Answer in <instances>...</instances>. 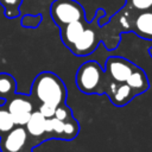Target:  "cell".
Instances as JSON below:
<instances>
[{"label": "cell", "mask_w": 152, "mask_h": 152, "mask_svg": "<svg viewBox=\"0 0 152 152\" xmlns=\"http://www.w3.org/2000/svg\"><path fill=\"white\" fill-rule=\"evenodd\" d=\"M17 93V81L8 72H0V99L7 101Z\"/></svg>", "instance_id": "cell-12"}, {"label": "cell", "mask_w": 152, "mask_h": 152, "mask_svg": "<svg viewBox=\"0 0 152 152\" xmlns=\"http://www.w3.org/2000/svg\"><path fill=\"white\" fill-rule=\"evenodd\" d=\"M23 0H0L4 8V14L8 19H14L20 15V5Z\"/></svg>", "instance_id": "cell-14"}, {"label": "cell", "mask_w": 152, "mask_h": 152, "mask_svg": "<svg viewBox=\"0 0 152 152\" xmlns=\"http://www.w3.org/2000/svg\"><path fill=\"white\" fill-rule=\"evenodd\" d=\"M148 53H150V56L152 57V46H151V48L148 49Z\"/></svg>", "instance_id": "cell-19"}, {"label": "cell", "mask_w": 152, "mask_h": 152, "mask_svg": "<svg viewBox=\"0 0 152 152\" xmlns=\"http://www.w3.org/2000/svg\"><path fill=\"white\" fill-rule=\"evenodd\" d=\"M126 84L134 91L135 96L145 93L150 88V81L147 78L146 72L141 68H139L138 65L135 66V69L133 70V72L127 78Z\"/></svg>", "instance_id": "cell-10"}, {"label": "cell", "mask_w": 152, "mask_h": 152, "mask_svg": "<svg viewBox=\"0 0 152 152\" xmlns=\"http://www.w3.org/2000/svg\"><path fill=\"white\" fill-rule=\"evenodd\" d=\"M5 106L11 113L15 126H25L32 113L37 109L31 96L20 93H15L11 99L5 101Z\"/></svg>", "instance_id": "cell-5"}, {"label": "cell", "mask_w": 152, "mask_h": 152, "mask_svg": "<svg viewBox=\"0 0 152 152\" xmlns=\"http://www.w3.org/2000/svg\"><path fill=\"white\" fill-rule=\"evenodd\" d=\"M68 90L63 80L52 71L39 72L31 87L30 96L34 101L37 108L39 106H49L57 108L66 103Z\"/></svg>", "instance_id": "cell-2"}, {"label": "cell", "mask_w": 152, "mask_h": 152, "mask_svg": "<svg viewBox=\"0 0 152 152\" xmlns=\"http://www.w3.org/2000/svg\"><path fill=\"white\" fill-rule=\"evenodd\" d=\"M108 97L114 106L124 107L135 97V94L126 83H116Z\"/></svg>", "instance_id": "cell-11"}, {"label": "cell", "mask_w": 152, "mask_h": 152, "mask_svg": "<svg viewBox=\"0 0 152 152\" xmlns=\"http://www.w3.org/2000/svg\"><path fill=\"white\" fill-rule=\"evenodd\" d=\"M14 127H15L14 120L11 113L8 112L7 107L5 106V103L0 104V137L5 135Z\"/></svg>", "instance_id": "cell-13"}, {"label": "cell", "mask_w": 152, "mask_h": 152, "mask_svg": "<svg viewBox=\"0 0 152 152\" xmlns=\"http://www.w3.org/2000/svg\"><path fill=\"white\" fill-rule=\"evenodd\" d=\"M42 23V14H25L20 20V25L27 28H37Z\"/></svg>", "instance_id": "cell-17"}, {"label": "cell", "mask_w": 152, "mask_h": 152, "mask_svg": "<svg viewBox=\"0 0 152 152\" xmlns=\"http://www.w3.org/2000/svg\"><path fill=\"white\" fill-rule=\"evenodd\" d=\"M30 141V137L24 126H15L5 135L0 137L1 152H23Z\"/></svg>", "instance_id": "cell-7"}, {"label": "cell", "mask_w": 152, "mask_h": 152, "mask_svg": "<svg viewBox=\"0 0 152 152\" xmlns=\"http://www.w3.org/2000/svg\"><path fill=\"white\" fill-rule=\"evenodd\" d=\"M53 116L59 119V120H62V121H65V120L72 118L74 115H72V110L70 109V107L66 103H64V104H61V106H58L56 108Z\"/></svg>", "instance_id": "cell-18"}, {"label": "cell", "mask_w": 152, "mask_h": 152, "mask_svg": "<svg viewBox=\"0 0 152 152\" xmlns=\"http://www.w3.org/2000/svg\"><path fill=\"white\" fill-rule=\"evenodd\" d=\"M78 133H80V124L74 116L64 121L62 140H74L78 135Z\"/></svg>", "instance_id": "cell-15"}, {"label": "cell", "mask_w": 152, "mask_h": 152, "mask_svg": "<svg viewBox=\"0 0 152 152\" xmlns=\"http://www.w3.org/2000/svg\"><path fill=\"white\" fill-rule=\"evenodd\" d=\"M23 152H31L30 150H26V151H23Z\"/></svg>", "instance_id": "cell-20"}, {"label": "cell", "mask_w": 152, "mask_h": 152, "mask_svg": "<svg viewBox=\"0 0 152 152\" xmlns=\"http://www.w3.org/2000/svg\"><path fill=\"white\" fill-rule=\"evenodd\" d=\"M126 12L128 15L129 32L135 33L145 40H152V10L138 13H131L126 10Z\"/></svg>", "instance_id": "cell-8"}, {"label": "cell", "mask_w": 152, "mask_h": 152, "mask_svg": "<svg viewBox=\"0 0 152 152\" xmlns=\"http://www.w3.org/2000/svg\"><path fill=\"white\" fill-rule=\"evenodd\" d=\"M106 15L103 8H97L91 21L86 18L59 27V37L63 44L75 56L93 53L100 42L107 50H114L120 44L121 34L129 32L128 15L124 7L110 17V20L100 25V18Z\"/></svg>", "instance_id": "cell-1"}, {"label": "cell", "mask_w": 152, "mask_h": 152, "mask_svg": "<svg viewBox=\"0 0 152 152\" xmlns=\"http://www.w3.org/2000/svg\"><path fill=\"white\" fill-rule=\"evenodd\" d=\"M76 86L78 90L84 94H110L113 88L116 86V82L110 80L104 69L96 61H87L80 65L76 71Z\"/></svg>", "instance_id": "cell-3"}, {"label": "cell", "mask_w": 152, "mask_h": 152, "mask_svg": "<svg viewBox=\"0 0 152 152\" xmlns=\"http://www.w3.org/2000/svg\"><path fill=\"white\" fill-rule=\"evenodd\" d=\"M135 64L131 61L119 57V56H112L106 59L104 64V72L107 76L113 80L116 83H126L129 75L135 69Z\"/></svg>", "instance_id": "cell-6"}, {"label": "cell", "mask_w": 152, "mask_h": 152, "mask_svg": "<svg viewBox=\"0 0 152 152\" xmlns=\"http://www.w3.org/2000/svg\"><path fill=\"white\" fill-rule=\"evenodd\" d=\"M45 121L46 118L43 116V114L36 109L30 116L26 125L24 126L30 139L37 140L38 144L45 141Z\"/></svg>", "instance_id": "cell-9"}, {"label": "cell", "mask_w": 152, "mask_h": 152, "mask_svg": "<svg viewBox=\"0 0 152 152\" xmlns=\"http://www.w3.org/2000/svg\"><path fill=\"white\" fill-rule=\"evenodd\" d=\"M124 7L131 13L152 10V0H126Z\"/></svg>", "instance_id": "cell-16"}, {"label": "cell", "mask_w": 152, "mask_h": 152, "mask_svg": "<svg viewBox=\"0 0 152 152\" xmlns=\"http://www.w3.org/2000/svg\"><path fill=\"white\" fill-rule=\"evenodd\" d=\"M50 17L58 27L86 18L83 6L76 0H55L50 6Z\"/></svg>", "instance_id": "cell-4"}]
</instances>
